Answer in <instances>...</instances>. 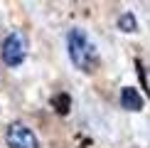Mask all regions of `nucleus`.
<instances>
[{
  "mask_svg": "<svg viewBox=\"0 0 150 148\" xmlns=\"http://www.w3.org/2000/svg\"><path fill=\"white\" fill-rule=\"evenodd\" d=\"M25 52H27V45H25V37L20 32H10L3 42V62L8 67H17L22 64Z\"/></svg>",
  "mask_w": 150,
  "mask_h": 148,
  "instance_id": "7ed1b4c3",
  "label": "nucleus"
},
{
  "mask_svg": "<svg viewBox=\"0 0 150 148\" xmlns=\"http://www.w3.org/2000/svg\"><path fill=\"white\" fill-rule=\"evenodd\" d=\"M67 45H69V59L74 62V67L81 72H93V67H96V47L91 45L89 35L84 32V30L74 27L69 37H67Z\"/></svg>",
  "mask_w": 150,
  "mask_h": 148,
  "instance_id": "f257e3e1",
  "label": "nucleus"
},
{
  "mask_svg": "<svg viewBox=\"0 0 150 148\" xmlns=\"http://www.w3.org/2000/svg\"><path fill=\"white\" fill-rule=\"evenodd\" d=\"M118 27H121L123 32H133V30H135V17L130 15V12L121 15V17H118Z\"/></svg>",
  "mask_w": 150,
  "mask_h": 148,
  "instance_id": "39448f33",
  "label": "nucleus"
},
{
  "mask_svg": "<svg viewBox=\"0 0 150 148\" xmlns=\"http://www.w3.org/2000/svg\"><path fill=\"white\" fill-rule=\"evenodd\" d=\"M121 106L126 111H140L143 109V96L133 86H123L121 89Z\"/></svg>",
  "mask_w": 150,
  "mask_h": 148,
  "instance_id": "20e7f679",
  "label": "nucleus"
},
{
  "mask_svg": "<svg viewBox=\"0 0 150 148\" xmlns=\"http://www.w3.org/2000/svg\"><path fill=\"white\" fill-rule=\"evenodd\" d=\"M5 143H8V148H40L35 131L27 128L25 123H12L5 133Z\"/></svg>",
  "mask_w": 150,
  "mask_h": 148,
  "instance_id": "f03ea898",
  "label": "nucleus"
}]
</instances>
